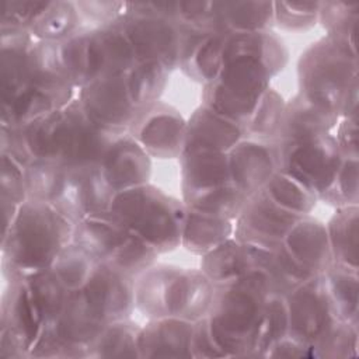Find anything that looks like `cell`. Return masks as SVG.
<instances>
[{
  "instance_id": "cell-1",
  "label": "cell",
  "mask_w": 359,
  "mask_h": 359,
  "mask_svg": "<svg viewBox=\"0 0 359 359\" xmlns=\"http://www.w3.org/2000/svg\"><path fill=\"white\" fill-rule=\"evenodd\" d=\"M74 223L52 203L27 199L1 233V275L6 282L52 268L73 241Z\"/></svg>"
},
{
  "instance_id": "cell-2",
  "label": "cell",
  "mask_w": 359,
  "mask_h": 359,
  "mask_svg": "<svg viewBox=\"0 0 359 359\" xmlns=\"http://www.w3.org/2000/svg\"><path fill=\"white\" fill-rule=\"evenodd\" d=\"M24 129L35 160H52L67 168L100 164L108 146L123 133L91 121L77 95Z\"/></svg>"
},
{
  "instance_id": "cell-3",
  "label": "cell",
  "mask_w": 359,
  "mask_h": 359,
  "mask_svg": "<svg viewBox=\"0 0 359 359\" xmlns=\"http://www.w3.org/2000/svg\"><path fill=\"white\" fill-rule=\"evenodd\" d=\"M269 296L265 276L259 271L215 286L208 321L227 358H251Z\"/></svg>"
},
{
  "instance_id": "cell-4",
  "label": "cell",
  "mask_w": 359,
  "mask_h": 359,
  "mask_svg": "<svg viewBox=\"0 0 359 359\" xmlns=\"http://www.w3.org/2000/svg\"><path fill=\"white\" fill-rule=\"evenodd\" d=\"M213 283L201 269L154 264L135 278V309L150 318L196 321L208 316Z\"/></svg>"
},
{
  "instance_id": "cell-5",
  "label": "cell",
  "mask_w": 359,
  "mask_h": 359,
  "mask_svg": "<svg viewBox=\"0 0 359 359\" xmlns=\"http://www.w3.org/2000/svg\"><path fill=\"white\" fill-rule=\"evenodd\" d=\"M109 210L158 254L181 245L187 208L150 182L116 192Z\"/></svg>"
},
{
  "instance_id": "cell-6",
  "label": "cell",
  "mask_w": 359,
  "mask_h": 359,
  "mask_svg": "<svg viewBox=\"0 0 359 359\" xmlns=\"http://www.w3.org/2000/svg\"><path fill=\"white\" fill-rule=\"evenodd\" d=\"M356 77V48L328 35L306 48L297 60L299 93L338 116L344 94Z\"/></svg>"
},
{
  "instance_id": "cell-7",
  "label": "cell",
  "mask_w": 359,
  "mask_h": 359,
  "mask_svg": "<svg viewBox=\"0 0 359 359\" xmlns=\"http://www.w3.org/2000/svg\"><path fill=\"white\" fill-rule=\"evenodd\" d=\"M73 241L86 247L100 264L132 278L154 265L160 255L111 210L86 216L77 222Z\"/></svg>"
},
{
  "instance_id": "cell-8",
  "label": "cell",
  "mask_w": 359,
  "mask_h": 359,
  "mask_svg": "<svg viewBox=\"0 0 359 359\" xmlns=\"http://www.w3.org/2000/svg\"><path fill=\"white\" fill-rule=\"evenodd\" d=\"M271 74L254 57L223 52V65L216 80L203 84L202 104L215 112L245 125L261 95L269 88Z\"/></svg>"
},
{
  "instance_id": "cell-9",
  "label": "cell",
  "mask_w": 359,
  "mask_h": 359,
  "mask_svg": "<svg viewBox=\"0 0 359 359\" xmlns=\"http://www.w3.org/2000/svg\"><path fill=\"white\" fill-rule=\"evenodd\" d=\"M114 24L128 38L137 62H160L170 72L178 67L180 22L149 11L143 1H128L126 13Z\"/></svg>"
},
{
  "instance_id": "cell-10",
  "label": "cell",
  "mask_w": 359,
  "mask_h": 359,
  "mask_svg": "<svg viewBox=\"0 0 359 359\" xmlns=\"http://www.w3.org/2000/svg\"><path fill=\"white\" fill-rule=\"evenodd\" d=\"M278 170L302 182L318 199L334 181L344 160L334 133H325L286 144L278 143Z\"/></svg>"
},
{
  "instance_id": "cell-11",
  "label": "cell",
  "mask_w": 359,
  "mask_h": 359,
  "mask_svg": "<svg viewBox=\"0 0 359 359\" xmlns=\"http://www.w3.org/2000/svg\"><path fill=\"white\" fill-rule=\"evenodd\" d=\"M43 328L25 279L6 282L0 303V358H29Z\"/></svg>"
},
{
  "instance_id": "cell-12",
  "label": "cell",
  "mask_w": 359,
  "mask_h": 359,
  "mask_svg": "<svg viewBox=\"0 0 359 359\" xmlns=\"http://www.w3.org/2000/svg\"><path fill=\"white\" fill-rule=\"evenodd\" d=\"M289 337L313 346L338 321L323 273L285 296Z\"/></svg>"
},
{
  "instance_id": "cell-13",
  "label": "cell",
  "mask_w": 359,
  "mask_h": 359,
  "mask_svg": "<svg viewBox=\"0 0 359 359\" xmlns=\"http://www.w3.org/2000/svg\"><path fill=\"white\" fill-rule=\"evenodd\" d=\"M302 217L279 206L261 189L247 198L234 220L233 237L250 245L273 250L283 244L290 229Z\"/></svg>"
},
{
  "instance_id": "cell-14",
  "label": "cell",
  "mask_w": 359,
  "mask_h": 359,
  "mask_svg": "<svg viewBox=\"0 0 359 359\" xmlns=\"http://www.w3.org/2000/svg\"><path fill=\"white\" fill-rule=\"evenodd\" d=\"M187 119L163 101L143 108L128 133L154 158H180L184 151Z\"/></svg>"
},
{
  "instance_id": "cell-15",
  "label": "cell",
  "mask_w": 359,
  "mask_h": 359,
  "mask_svg": "<svg viewBox=\"0 0 359 359\" xmlns=\"http://www.w3.org/2000/svg\"><path fill=\"white\" fill-rule=\"evenodd\" d=\"M77 98L91 121L119 132H128L142 111L132 102L126 74L94 80L79 90Z\"/></svg>"
},
{
  "instance_id": "cell-16",
  "label": "cell",
  "mask_w": 359,
  "mask_h": 359,
  "mask_svg": "<svg viewBox=\"0 0 359 359\" xmlns=\"http://www.w3.org/2000/svg\"><path fill=\"white\" fill-rule=\"evenodd\" d=\"M114 196L100 164L80 165L67 170L63 192L53 206L76 224L86 216L109 210Z\"/></svg>"
},
{
  "instance_id": "cell-17",
  "label": "cell",
  "mask_w": 359,
  "mask_h": 359,
  "mask_svg": "<svg viewBox=\"0 0 359 359\" xmlns=\"http://www.w3.org/2000/svg\"><path fill=\"white\" fill-rule=\"evenodd\" d=\"M231 182L247 196L264 189L279 168L275 140L244 137L227 151Z\"/></svg>"
},
{
  "instance_id": "cell-18",
  "label": "cell",
  "mask_w": 359,
  "mask_h": 359,
  "mask_svg": "<svg viewBox=\"0 0 359 359\" xmlns=\"http://www.w3.org/2000/svg\"><path fill=\"white\" fill-rule=\"evenodd\" d=\"M86 55L87 84L98 79L125 76L137 62L128 38L115 24L88 28Z\"/></svg>"
},
{
  "instance_id": "cell-19",
  "label": "cell",
  "mask_w": 359,
  "mask_h": 359,
  "mask_svg": "<svg viewBox=\"0 0 359 359\" xmlns=\"http://www.w3.org/2000/svg\"><path fill=\"white\" fill-rule=\"evenodd\" d=\"M81 289L105 324L129 318L135 309V278L105 264H98Z\"/></svg>"
},
{
  "instance_id": "cell-20",
  "label": "cell",
  "mask_w": 359,
  "mask_h": 359,
  "mask_svg": "<svg viewBox=\"0 0 359 359\" xmlns=\"http://www.w3.org/2000/svg\"><path fill=\"white\" fill-rule=\"evenodd\" d=\"M100 167L116 194L149 182L151 157L128 132H123L108 146Z\"/></svg>"
},
{
  "instance_id": "cell-21",
  "label": "cell",
  "mask_w": 359,
  "mask_h": 359,
  "mask_svg": "<svg viewBox=\"0 0 359 359\" xmlns=\"http://www.w3.org/2000/svg\"><path fill=\"white\" fill-rule=\"evenodd\" d=\"M224 41L226 35L219 32L181 25L178 67L202 84L216 80L223 65Z\"/></svg>"
},
{
  "instance_id": "cell-22",
  "label": "cell",
  "mask_w": 359,
  "mask_h": 359,
  "mask_svg": "<svg viewBox=\"0 0 359 359\" xmlns=\"http://www.w3.org/2000/svg\"><path fill=\"white\" fill-rule=\"evenodd\" d=\"M245 137L244 125L234 122L206 105H199L187 119L184 151L210 150L227 153Z\"/></svg>"
},
{
  "instance_id": "cell-23",
  "label": "cell",
  "mask_w": 359,
  "mask_h": 359,
  "mask_svg": "<svg viewBox=\"0 0 359 359\" xmlns=\"http://www.w3.org/2000/svg\"><path fill=\"white\" fill-rule=\"evenodd\" d=\"M194 323L178 317L150 318L139 331L140 358H194Z\"/></svg>"
},
{
  "instance_id": "cell-24",
  "label": "cell",
  "mask_w": 359,
  "mask_h": 359,
  "mask_svg": "<svg viewBox=\"0 0 359 359\" xmlns=\"http://www.w3.org/2000/svg\"><path fill=\"white\" fill-rule=\"evenodd\" d=\"M35 38L24 29H0L1 101L29 84Z\"/></svg>"
},
{
  "instance_id": "cell-25",
  "label": "cell",
  "mask_w": 359,
  "mask_h": 359,
  "mask_svg": "<svg viewBox=\"0 0 359 359\" xmlns=\"http://www.w3.org/2000/svg\"><path fill=\"white\" fill-rule=\"evenodd\" d=\"M338 121L337 114L318 107L297 93L286 101L283 119L275 140L279 144H286L332 133Z\"/></svg>"
},
{
  "instance_id": "cell-26",
  "label": "cell",
  "mask_w": 359,
  "mask_h": 359,
  "mask_svg": "<svg viewBox=\"0 0 359 359\" xmlns=\"http://www.w3.org/2000/svg\"><path fill=\"white\" fill-rule=\"evenodd\" d=\"M283 245L314 275H321L332 264V255L325 224L310 216H303L287 233Z\"/></svg>"
},
{
  "instance_id": "cell-27",
  "label": "cell",
  "mask_w": 359,
  "mask_h": 359,
  "mask_svg": "<svg viewBox=\"0 0 359 359\" xmlns=\"http://www.w3.org/2000/svg\"><path fill=\"white\" fill-rule=\"evenodd\" d=\"M29 84L52 95L62 107L76 98V88L62 62L60 42L35 41Z\"/></svg>"
},
{
  "instance_id": "cell-28",
  "label": "cell",
  "mask_w": 359,
  "mask_h": 359,
  "mask_svg": "<svg viewBox=\"0 0 359 359\" xmlns=\"http://www.w3.org/2000/svg\"><path fill=\"white\" fill-rule=\"evenodd\" d=\"M254 252L255 271H259L265 276L271 294L285 297L314 276V273L299 262L283 244L273 250L254 245Z\"/></svg>"
},
{
  "instance_id": "cell-29",
  "label": "cell",
  "mask_w": 359,
  "mask_h": 359,
  "mask_svg": "<svg viewBox=\"0 0 359 359\" xmlns=\"http://www.w3.org/2000/svg\"><path fill=\"white\" fill-rule=\"evenodd\" d=\"M182 195L231 182L227 153L187 150L180 156Z\"/></svg>"
},
{
  "instance_id": "cell-30",
  "label": "cell",
  "mask_w": 359,
  "mask_h": 359,
  "mask_svg": "<svg viewBox=\"0 0 359 359\" xmlns=\"http://www.w3.org/2000/svg\"><path fill=\"white\" fill-rule=\"evenodd\" d=\"M52 325L63 339L88 348L107 324L90 304L83 289H76L69 292L63 309Z\"/></svg>"
},
{
  "instance_id": "cell-31",
  "label": "cell",
  "mask_w": 359,
  "mask_h": 359,
  "mask_svg": "<svg viewBox=\"0 0 359 359\" xmlns=\"http://www.w3.org/2000/svg\"><path fill=\"white\" fill-rule=\"evenodd\" d=\"M213 286L233 282L255 271L254 245L230 237L202 255L201 268Z\"/></svg>"
},
{
  "instance_id": "cell-32",
  "label": "cell",
  "mask_w": 359,
  "mask_h": 359,
  "mask_svg": "<svg viewBox=\"0 0 359 359\" xmlns=\"http://www.w3.org/2000/svg\"><path fill=\"white\" fill-rule=\"evenodd\" d=\"M223 52L244 53L258 60L275 77L289 60V52L283 41L271 29L257 32H238L226 36Z\"/></svg>"
},
{
  "instance_id": "cell-33",
  "label": "cell",
  "mask_w": 359,
  "mask_h": 359,
  "mask_svg": "<svg viewBox=\"0 0 359 359\" xmlns=\"http://www.w3.org/2000/svg\"><path fill=\"white\" fill-rule=\"evenodd\" d=\"M217 31L223 35L268 31L273 25L272 1H215Z\"/></svg>"
},
{
  "instance_id": "cell-34",
  "label": "cell",
  "mask_w": 359,
  "mask_h": 359,
  "mask_svg": "<svg viewBox=\"0 0 359 359\" xmlns=\"http://www.w3.org/2000/svg\"><path fill=\"white\" fill-rule=\"evenodd\" d=\"M233 220L210 216L187 208L181 233V245L187 251L202 257L233 237Z\"/></svg>"
},
{
  "instance_id": "cell-35",
  "label": "cell",
  "mask_w": 359,
  "mask_h": 359,
  "mask_svg": "<svg viewBox=\"0 0 359 359\" xmlns=\"http://www.w3.org/2000/svg\"><path fill=\"white\" fill-rule=\"evenodd\" d=\"M60 108L52 95L28 84L10 100L1 101L0 126H27Z\"/></svg>"
},
{
  "instance_id": "cell-36",
  "label": "cell",
  "mask_w": 359,
  "mask_h": 359,
  "mask_svg": "<svg viewBox=\"0 0 359 359\" xmlns=\"http://www.w3.org/2000/svg\"><path fill=\"white\" fill-rule=\"evenodd\" d=\"M358 206L337 208L325 224L332 262L358 269Z\"/></svg>"
},
{
  "instance_id": "cell-37",
  "label": "cell",
  "mask_w": 359,
  "mask_h": 359,
  "mask_svg": "<svg viewBox=\"0 0 359 359\" xmlns=\"http://www.w3.org/2000/svg\"><path fill=\"white\" fill-rule=\"evenodd\" d=\"M325 286L332 302L337 318L341 321L359 324V275L356 268L332 262L323 273Z\"/></svg>"
},
{
  "instance_id": "cell-38",
  "label": "cell",
  "mask_w": 359,
  "mask_h": 359,
  "mask_svg": "<svg viewBox=\"0 0 359 359\" xmlns=\"http://www.w3.org/2000/svg\"><path fill=\"white\" fill-rule=\"evenodd\" d=\"M81 15L76 1H49L29 28L36 41L62 42L81 28Z\"/></svg>"
},
{
  "instance_id": "cell-39",
  "label": "cell",
  "mask_w": 359,
  "mask_h": 359,
  "mask_svg": "<svg viewBox=\"0 0 359 359\" xmlns=\"http://www.w3.org/2000/svg\"><path fill=\"white\" fill-rule=\"evenodd\" d=\"M139 331L140 327L130 318L107 324L88 345L87 358H140Z\"/></svg>"
},
{
  "instance_id": "cell-40",
  "label": "cell",
  "mask_w": 359,
  "mask_h": 359,
  "mask_svg": "<svg viewBox=\"0 0 359 359\" xmlns=\"http://www.w3.org/2000/svg\"><path fill=\"white\" fill-rule=\"evenodd\" d=\"M170 70L160 62L139 60L126 73V86L132 102L143 109L157 101L167 86Z\"/></svg>"
},
{
  "instance_id": "cell-41",
  "label": "cell",
  "mask_w": 359,
  "mask_h": 359,
  "mask_svg": "<svg viewBox=\"0 0 359 359\" xmlns=\"http://www.w3.org/2000/svg\"><path fill=\"white\" fill-rule=\"evenodd\" d=\"M247 198V195L230 182L210 189L185 194L182 195V202L187 208L234 222L244 208Z\"/></svg>"
},
{
  "instance_id": "cell-42",
  "label": "cell",
  "mask_w": 359,
  "mask_h": 359,
  "mask_svg": "<svg viewBox=\"0 0 359 359\" xmlns=\"http://www.w3.org/2000/svg\"><path fill=\"white\" fill-rule=\"evenodd\" d=\"M24 279L34 303L43 318L45 327L53 324L60 314L70 290L60 282L52 268L35 272Z\"/></svg>"
},
{
  "instance_id": "cell-43",
  "label": "cell",
  "mask_w": 359,
  "mask_h": 359,
  "mask_svg": "<svg viewBox=\"0 0 359 359\" xmlns=\"http://www.w3.org/2000/svg\"><path fill=\"white\" fill-rule=\"evenodd\" d=\"M67 167L52 160L36 158L25 167L28 199L55 203L63 192Z\"/></svg>"
},
{
  "instance_id": "cell-44",
  "label": "cell",
  "mask_w": 359,
  "mask_h": 359,
  "mask_svg": "<svg viewBox=\"0 0 359 359\" xmlns=\"http://www.w3.org/2000/svg\"><path fill=\"white\" fill-rule=\"evenodd\" d=\"M98 264L100 262L86 247L72 241L60 251L52 269L69 290H76L81 289L88 282Z\"/></svg>"
},
{
  "instance_id": "cell-45",
  "label": "cell",
  "mask_w": 359,
  "mask_h": 359,
  "mask_svg": "<svg viewBox=\"0 0 359 359\" xmlns=\"http://www.w3.org/2000/svg\"><path fill=\"white\" fill-rule=\"evenodd\" d=\"M289 335V317L283 296L271 294L257 331L251 358H266L271 348Z\"/></svg>"
},
{
  "instance_id": "cell-46",
  "label": "cell",
  "mask_w": 359,
  "mask_h": 359,
  "mask_svg": "<svg viewBox=\"0 0 359 359\" xmlns=\"http://www.w3.org/2000/svg\"><path fill=\"white\" fill-rule=\"evenodd\" d=\"M264 191L279 206L300 216L310 215L318 201L309 188L280 170L272 175Z\"/></svg>"
},
{
  "instance_id": "cell-47",
  "label": "cell",
  "mask_w": 359,
  "mask_h": 359,
  "mask_svg": "<svg viewBox=\"0 0 359 359\" xmlns=\"http://www.w3.org/2000/svg\"><path fill=\"white\" fill-rule=\"evenodd\" d=\"M285 105L286 101L275 88H266L250 119L244 125L245 136L275 140L283 119Z\"/></svg>"
},
{
  "instance_id": "cell-48",
  "label": "cell",
  "mask_w": 359,
  "mask_h": 359,
  "mask_svg": "<svg viewBox=\"0 0 359 359\" xmlns=\"http://www.w3.org/2000/svg\"><path fill=\"white\" fill-rule=\"evenodd\" d=\"M359 20V3L321 1L318 22L327 35L356 48V27Z\"/></svg>"
},
{
  "instance_id": "cell-49",
  "label": "cell",
  "mask_w": 359,
  "mask_h": 359,
  "mask_svg": "<svg viewBox=\"0 0 359 359\" xmlns=\"http://www.w3.org/2000/svg\"><path fill=\"white\" fill-rule=\"evenodd\" d=\"M359 330L358 324L338 320L324 337L313 346V358H353L358 356Z\"/></svg>"
},
{
  "instance_id": "cell-50",
  "label": "cell",
  "mask_w": 359,
  "mask_h": 359,
  "mask_svg": "<svg viewBox=\"0 0 359 359\" xmlns=\"http://www.w3.org/2000/svg\"><path fill=\"white\" fill-rule=\"evenodd\" d=\"M335 208L358 206L359 202V163L358 158H344L331 185L320 196Z\"/></svg>"
},
{
  "instance_id": "cell-51",
  "label": "cell",
  "mask_w": 359,
  "mask_h": 359,
  "mask_svg": "<svg viewBox=\"0 0 359 359\" xmlns=\"http://www.w3.org/2000/svg\"><path fill=\"white\" fill-rule=\"evenodd\" d=\"M273 24L282 29L302 32L318 22L321 1H272Z\"/></svg>"
},
{
  "instance_id": "cell-52",
  "label": "cell",
  "mask_w": 359,
  "mask_h": 359,
  "mask_svg": "<svg viewBox=\"0 0 359 359\" xmlns=\"http://www.w3.org/2000/svg\"><path fill=\"white\" fill-rule=\"evenodd\" d=\"M90 27H81L76 34L60 42L62 62L67 77L76 90L87 84V32Z\"/></svg>"
},
{
  "instance_id": "cell-53",
  "label": "cell",
  "mask_w": 359,
  "mask_h": 359,
  "mask_svg": "<svg viewBox=\"0 0 359 359\" xmlns=\"http://www.w3.org/2000/svg\"><path fill=\"white\" fill-rule=\"evenodd\" d=\"M88 356V348L74 345L66 339H63L55 330V327L46 325L41 335L38 337L36 342L34 344L29 358H60V359H69V358H87Z\"/></svg>"
},
{
  "instance_id": "cell-54",
  "label": "cell",
  "mask_w": 359,
  "mask_h": 359,
  "mask_svg": "<svg viewBox=\"0 0 359 359\" xmlns=\"http://www.w3.org/2000/svg\"><path fill=\"white\" fill-rule=\"evenodd\" d=\"M1 156V174H0V199L11 205L20 206L28 199L25 184V167L8 154Z\"/></svg>"
},
{
  "instance_id": "cell-55",
  "label": "cell",
  "mask_w": 359,
  "mask_h": 359,
  "mask_svg": "<svg viewBox=\"0 0 359 359\" xmlns=\"http://www.w3.org/2000/svg\"><path fill=\"white\" fill-rule=\"evenodd\" d=\"M49 1L42 0H6L1 3L0 29L29 31L38 15Z\"/></svg>"
},
{
  "instance_id": "cell-56",
  "label": "cell",
  "mask_w": 359,
  "mask_h": 359,
  "mask_svg": "<svg viewBox=\"0 0 359 359\" xmlns=\"http://www.w3.org/2000/svg\"><path fill=\"white\" fill-rule=\"evenodd\" d=\"M83 21L95 27L111 25L126 13L128 1H76Z\"/></svg>"
},
{
  "instance_id": "cell-57",
  "label": "cell",
  "mask_w": 359,
  "mask_h": 359,
  "mask_svg": "<svg viewBox=\"0 0 359 359\" xmlns=\"http://www.w3.org/2000/svg\"><path fill=\"white\" fill-rule=\"evenodd\" d=\"M0 153L11 156L22 167H27L35 160L29 149L24 126H0Z\"/></svg>"
},
{
  "instance_id": "cell-58",
  "label": "cell",
  "mask_w": 359,
  "mask_h": 359,
  "mask_svg": "<svg viewBox=\"0 0 359 359\" xmlns=\"http://www.w3.org/2000/svg\"><path fill=\"white\" fill-rule=\"evenodd\" d=\"M192 356L194 358H227L210 332L208 316L194 323Z\"/></svg>"
},
{
  "instance_id": "cell-59",
  "label": "cell",
  "mask_w": 359,
  "mask_h": 359,
  "mask_svg": "<svg viewBox=\"0 0 359 359\" xmlns=\"http://www.w3.org/2000/svg\"><path fill=\"white\" fill-rule=\"evenodd\" d=\"M334 135L344 158H359L358 118H339Z\"/></svg>"
},
{
  "instance_id": "cell-60",
  "label": "cell",
  "mask_w": 359,
  "mask_h": 359,
  "mask_svg": "<svg viewBox=\"0 0 359 359\" xmlns=\"http://www.w3.org/2000/svg\"><path fill=\"white\" fill-rule=\"evenodd\" d=\"M266 358H313V351L310 345L287 335L271 348Z\"/></svg>"
},
{
  "instance_id": "cell-61",
  "label": "cell",
  "mask_w": 359,
  "mask_h": 359,
  "mask_svg": "<svg viewBox=\"0 0 359 359\" xmlns=\"http://www.w3.org/2000/svg\"><path fill=\"white\" fill-rule=\"evenodd\" d=\"M359 84L358 77L348 86L341 108H339V118H358V100H359Z\"/></svg>"
}]
</instances>
